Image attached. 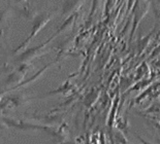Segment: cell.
<instances>
[{"label": "cell", "mask_w": 160, "mask_h": 144, "mask_svg": "<svg viewBox=\"0 0 160 144\" xmlns=\"http://www.w3.org/2000/svg\"><path fill=\"white\" fill-rule=\"evenodd\" d=\"M114 1L115 0H107V12L112 8V6L114 4Z\"/></svg>", "instance_id": "obj_5"}, {"label": "cell", "mask_w": 160, "mask_h": 144, "mask_svg": "<svg viewBox=\"0 0 160 144\" xmlns=\"http://www.w3.org/2000/svg\"><path fill=\"white\" fill-rule=\"evenodd\" d=\"M137 1H138V0H128V3H127V13L130 12L131 9H133Z\"/></svg>", "instance_id": "obj_4"}, {"label": "cell", "mask_w": 160, "mask_h": 144, "mask_svg": "<svg viewBox=\"0 0 160 144\" xmlns=\"http://www.w3.org/2000/svg\"><path fill=\"white\" fill-rule=\"evenodd\" d=\"M84 1L85 0H67L63 4V7H62L63 15H67V13L77 12V10L83 5Z\"/></svg>", "instance_id": "obj_2"}, {"label": "cell", "mask_w": 160, "mask_h": 144, "mask_svg": "<svg viewBox=\"0 0 160 144\" xmlns=\"http://www.w3.org/2000/svg\"><path fill=\"white\" fill-rule=\"evenodd\" d=\"M51 19V16H49V17H42V19L40 20H38V21H36V24L34 26H33V29H32V33H31V35H30V38H29V40L28 41H30V39H32L33 38V36L35 35V34H37L39 32V30L42 28L43 26L46 25V24L49 22V20ZM27 41V42H28Z\"/></svg>", "instance_id": "obj_3"}, {"label": "cell", "mask_w": 160, "mask_h": 144, "mask_svg": "<svg viewBox=\"0 0 160 144\" xmlns=\"http://www.w3.org/2000/svg\"><path fill=\"white\" fill-rule=\"evenodd\" d=\"M149 10V4L148 3H144L141 6L138 5V0L135 3L133 9H132V12H133V25H132V31H131V36L133 35L135 29H137L138 25L139 22L144 19V17L147 15Z\"/></svg>", "instance_id": "obj_1"}]
</instances>
